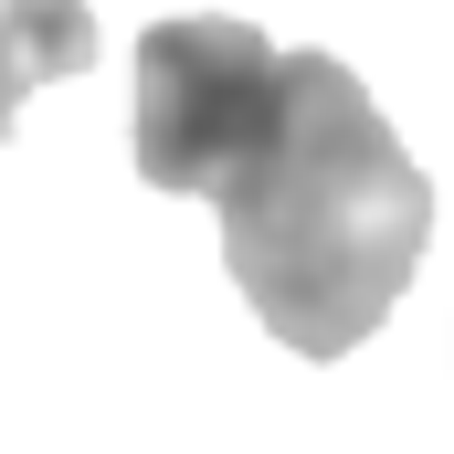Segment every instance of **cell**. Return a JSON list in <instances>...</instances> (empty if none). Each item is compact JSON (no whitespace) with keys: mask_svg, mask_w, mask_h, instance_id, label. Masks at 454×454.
<instances>
[{"mask_svg":"<svg viewBox=\"0 0 454 454\" xmlns=\"http://www.w3.org/2000/svg\"><path fill=\"white\" fill-rule=\"evenodd\" d=\"M212 212L254 317L296 359H348L402 307L434 243V180L339 53H286V106L264 148L212 191Z\"/></svg>","mask_w":454,"mask_h":454,"instance_id":"6da1fadb","label":"cell"},{"mask_svg":"<svg viewBox=\"0 0 454 454\" xmlns=\"http://www.w3.org/2000/svg\"><path fill=\"white\" fill-rule=\"evenodd\" d=\"M286 106V53L232 21V11H180V21H148L137 32V180L148 191H180V201H212L232 169L264 148V127Z\"/></svg>","mask_w":454,"mask_h":454,"instance_id":"7a4b0ae2","label":"cell"},{"mask_svg":"<svg viewBox=\"0 0 454 454\" xmlns=\"http://www.w3.org/2000/svg\"><path fill=\"white\" fill-rule=\"evenodd\" d=\"M96 64V11L85 0H0V137L21 127L32 85H64Z\"/></svg>","mask_w":454,"mask_h":454,"instance_id":"3957f363","label":"cell"}]
</instances>
